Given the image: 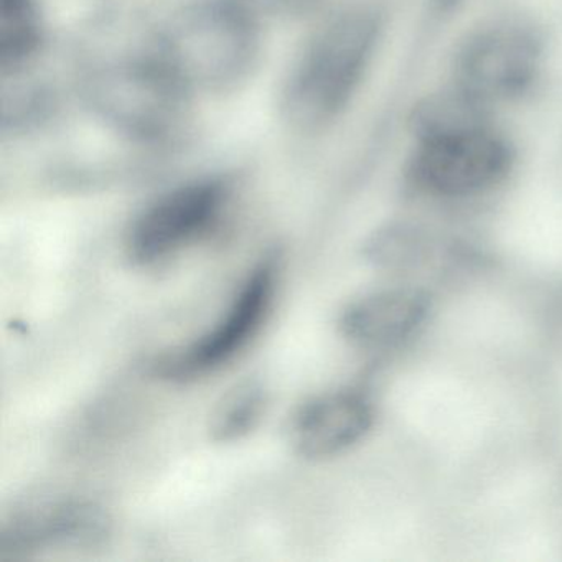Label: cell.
<instances>
[{
    "instance_id": "4fadbf2b",
    "label": "cell",
    "mask_w": 562,
    "mask_h": 562,
    "mask_svg": "<svg viewBox=\"0 0 562 562\" xmlns=\"http://www.w3.org/2000/svg\"><path fill=\"white\" fill-rule=\"evenodd\" d=\"M258 24L285 22L305 18L324 8L327 0H233Z\"/></svg>"
},
{
    "instance_id": "9c48e42d",
    "label": "cell",
    "mask_w": 562,
    "mask_h": 562,
    "mask_svg": "<svg viewBox=\"0 0 562 562\" xmlns=\"http://www.w3.org/2000/svg\"><path fill=\"white\" fill-rule=\"evenodd\" d=\"M373 426V406L357 391H338L305 403L289 427L292 447L305 459L338 456Z\"/></svg>"
},
{
    "instance_id": "30bf717a",
    "label": "cell",
    "mask_w": 562,
    "mask_h": 562,
    "mask_svg": "<svg viewBox=\"0 0 562 562\" xmlns=\"http://www.w3.org/2000/svg\"><path fill=\"white\" fill-rule=\"evenodd\" d=\"M429 308V297L417 289L371 292L345 308L341 334L364 350L396 347L423 325Z\"/></svg>"
},
{
    "instance_id": "8992f818",
    "label": "cell",
    "mask_w": 562,
    "mask_h": 562,
    "mask_svg": "<svg viewBox=\"0 0 562 562\" xmlns=\"http://www.w3.org/2000/svg\"><path fill=\"white\" fill-rule=\"evenodd\" d=\"M278 276L274 258L259 262L246 276L225 314L209 331L154 360V376L172 383H187L232 363L259 334L268 318Z\"/></svg>"
},
{
    "instance_id": "5b68a950",
    "label": "cell",
    "mask_w": 562,
    "mask_h": 562,
    "mask_svg": "<svg viewBox=\"0 0 562 562\" xmlns=\"http://www.w3.org/2000/svg\"><path fill=\"white\" fill-rule=\"evenodd\" d=\"M261 29L233 0H200L170 19L159 42L190 93H232L258 67Z\"/></svg>"
},
{
    "instance_id": "3957f363",
    "label": "cell",
    "mask_w": 562,
    "mask_h": 562,
    "mask_svg": "<svg viewBox=\"0 0 562 562\" xmlns=\"http://www.w3.org/2000/svg\"><path fill=\"white\" fill-rule=\"evenodd\" d=\"M384 31L380 9L353 4L312 34L282 85L279 111L291 131L324 133L347 113L373 70Z\"/></svg>"
},
{
    "instance_id": "277c9868",
    "label": "cell",
    "mask_w": 562,
    "mask_h": 562,
    "mask_svg": "<svg viewBox=\"0 0 562 562\" xmlns=\"http://www.w3.org/2000/svg\"><path fill=\"white\" fill-rule=\"evenodd\" d=\"M551 61V38L536 19L496 15L457 42L442 88L476 110L503 117L538 94Z\"/></svg>"
},
{
    "instance_id": "ba28073f",
    "label": "cell",
    "mask_w": 562,
    "mask_h": 562,
    "mask_svg": "<svg viewBox=\"0 0 562 562\" xmlns=\"http://www.w3.org/2000/svg\"><path fill=\"white\" fill-rule=\"evenodd\" d=\"M110 529L103 508L90 499L60 496L29 503L0 528V554L18 558L58 546L94 544Z\"/></svg>"
},
{
    "instance_id": "7c38bea8",
    "label": "cell",
    "mask_w": 562,
    "mask_h": 562,
    "mask_svg": "<svg viewBox=\"0 0 562 562\" xmlns=\"http://www.w3.org/2000/svg\"><path fill=\"white\" fill-rule=\"evenodd\" d=\"M266 393L256 381H243L220 400L210 417V436L216 442H235L248 436L265 414Z\"/></svg>"
},
{
    "instance_id": "5bb4252c",
    "label": "cell",
    "mask_w": 562,
    "mask_h": 562,
    "mask_svg": "<svg viewBox=\"0 0 562 562\" xmlns=\"http://www.w3.org/2000/svg\"><path fill=\"white\" fill-rule=\"evenodd\" d=\"M440 8L452 9L453 5L459 4V0H439Z\"/></svg>"
},
{
    "instance_id": "52a82bcc",
    "label": "cell",
    "mask_w": 562,
    "mask_h": 562,
    "mask_svg": "<svg viewBox=\"0 0 562 562\" xmlns=\"http://www.w3.org/2000/svg\"><path fill=\"white\" fill-rule=\"evenodd\" d=\"M232 186L218 177L192 180L154 200L131 226L127 255L137 265H156L200 241L222 222Z\"/></svg>"
},
{
    "instance_id": "7a4b0ae2",
    "label": "cell",
    "mask_w": 562,
    "mask_h": 562,
    "mask_svg": "<svg viewBox=\"0 0 562 562\" xmlns=\"http://www.w3.org/2000/svg\"><path fill=\"white\" fill-rule=\"evenodd\" d=\"M81 88L111 130L136 143H160L180 130L193 94L164 57L159 32L103 35L87 55Z\"/></svg>"
},
{
    "instance_id": "6da1fadb",
    "label": "cell",
    "mask_w": 562,
    "mask_h": 562,
    "mask_svg": "<svg viewBox=\"0 0 562 562\" xmlns=\"http://www.w3.org/2000/svg\"><path fill=\"white\" fill-rule=\"evenodd\" d=\"M406 180L423 195L469 200L505 186L519 164L518 140L502 116L440 88L413 117Z\"/></svg>"
},
{
    "instance_id": "8fae6325",
    "label": "cell",
    "mask_w": 562,
    "mask_h": 562,
    "mask_svg": "<svg viewBox=\"0 0 562 562\" xmlns=\"http://www.w3.org/2000/svg\"><path fill=\"white\" fill-rule=\"evenodd\" d=\"M41 0H0V71L18 77L32 64L45 41Z\"/></svg>"
}]
</instances>
